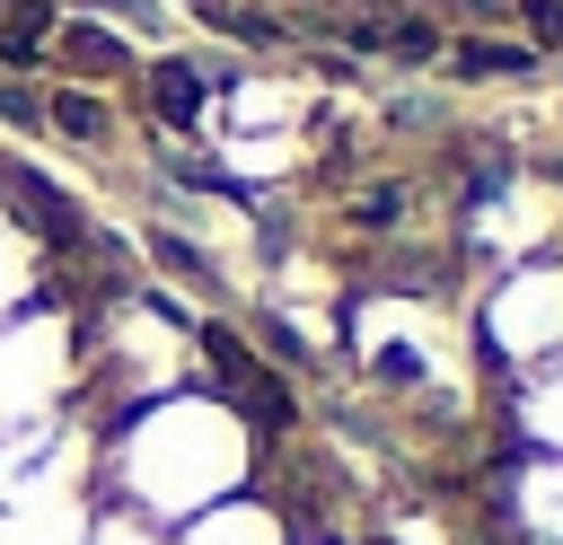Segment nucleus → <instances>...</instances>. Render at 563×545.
<instances>
[{
    "label": "nucleus",
    "mask_w": 563,
    "mask_h": 545,
    "mask_svg": "<svg viewBox=\"0 0 563 545\" xmlns=\"http://www.w3.org/2000/svg\"><path fill=\"white\" fill-rule=\"evenodd\" d=\"M26 501H97V422L88 413H53V422L0 440V510H26Z\"/></svg>",
    "instance_id": "obj_3"
},
{
    "label": "nucleus",
    "mask_w": 563,
    "mask_h": 545,
    "mask_svg": "<svg viewBox=\"0 0 563 545\" xmlns=\"http://www.w3.org/2000/svg\"><path fill=\"white\" fill-rule=\"evenodd\" d=\"M53 413H88V308L44 281L18 316H0V440Z\"/></svg>",
    "instance_id": "obj_2"
},
{
    "label": "nucleus",
    "mask_w": 563,
    "mask_h": 545,
    "mask_svg": "<svg viewBox=\"0 0 563 545\" xmlns=\"http://www.w3.org/2000/svg\"><path fill=\"white\" fill-rule=\"evenodd\" d=\"M176 545H282V519H273L264 501H220V510L185 519Z\"/></svg>",
    "instance_id": "obj_7"
},
{
    "label": "nucleus",
    "mask_w": 563,
    "mask_h": 545,
    "mask_svg": "<svg viewBox=\"0 0 563 545\" xmlns=\"http://www.w3.org/2000/svg\"><path fill=\"white\" fill-rule=\"evenodd\" d=\"M44 123H53V132H70V141H88V149H106V141H114V105H106V97H88V88H53V97H44Z\"/></svg>",
    "instance_id": "obj_8"
},
{
    "label": "nucleus",
    "mask_w": 563,
    "mask_h": 545,
    "mask_svg": "<svg viewBox=\"0 0 563 545\" xmlns=\"http://www.w3.org/2000/svg\"><path fill=\"white\" fill-rule=\"evenodd\" d=\"M457 70L466 79H519V70H537V53H519V44H457Z\"/></svg>",
    "instance_id": "obj_10"
},
{
    "label": "nucleus",
    "mask_w": 563,
    "mask_h": 545,
    "mask_svg": "<svg viewBox=\"0 0 563 545\" xmlns=\"http://www.w3.org/2000/svg\"><path fill=\"white\" fill-rule=\"evenodd\" d=\"M88 545H176V527H150V519H132V510H106V501H97Z\"/></svg>",
    "instance_id": "obj_9"
},
{
    "label": "nucleus",
    "mask_w": 563,
    "mask_h": 545,
    "mask_svg": "<svg viewBox=\"0 0 563 545\" xmlns=\"http://www.w3.org/2000/svg\"><path fill=\"white\" fill-rule=\"evenodd\" d=\"M141 79H150V114H158L167 132H194V123H211V88H220L229 70H202V62L167 53V62H150Z\"/></svg>",
    "instance_id": "obj_4"
},
{
    "label": "nucleus",
    "mask_w": 563,
    "mask_h": 545,
    "mask_svg": "<svg viewBox=\"0 0 563 545\" xmlns=\"http://www.w3.org/2000/svg\"><path fill=\"white\" fill-rule=\"evenodd\" d=\"M88 519L97 501H26V510H0V545H88Z\"/></svg>",
    "instance_id": "obj_6"
},
{
    "label": "nucleus",
    "mask_w": 563,
    "mask_h": 545,
    "mask_svg": "<svg viewBox=\"0 0 563 545\" xmlns=\"http://www.w3.org/2000/svg\"><path fill=\"white\" fill-rule=\"evenodd\" d=\"M246 475H255V431L211 387H176V396H150L132 413L97 422V501L132 510L150 527H185V519L238 501Z\"/></svg>",
    "instance_id": "obj_1"
},
{
    "label": "nucleus",
    "mask_w": 563,
    "mask_h": 545,
    "mask_svg": "<svg viewBox=\"0 0 563 545\" xmlns=\"http://www.w3.org/2000/svg\"><path fill=\"white\" fill-rule=\"evenodd\" d=\"M44 264H53V255H44V237H35V229H26V211L0 193V316H18V308L44 290Z\"/></svg>",
    "instance_id": "obj_5"
}]
</instances>
